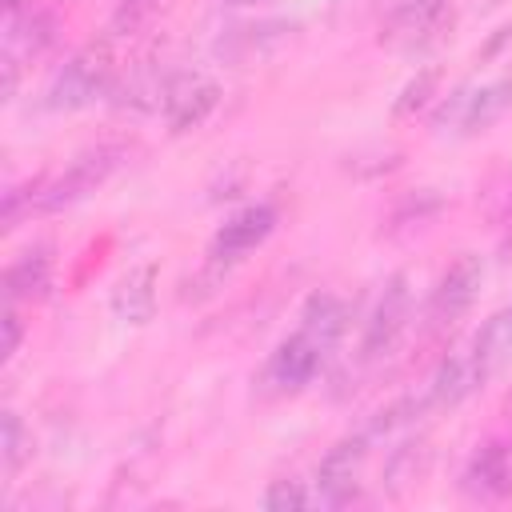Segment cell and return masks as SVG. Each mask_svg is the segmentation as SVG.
I'll list each match as a JSON object with an SVG mask.
<instances>
[{
	"instance_id": "10",
	"label": "cell",
	"mask_w": 512,
	"mask_h": 512,
	"mask_svg": "<svg viewBox=\"0 0 512 512\" xmlns=\"http://www.w3.org/2000/svg\"><path fill=\"white\" fill-rule=\"evenodd\" d=\"M488 376L480 372L476 356L464 352V356H444L440 368L432 372L428 380V408H456L460 400H468Z\"/></svg>"
},
{
	"instance_id": "23",
	"label": "cell",
	"mask_w": 512,
	"mask_h": 512,
	"mask_svg": "<svg viewBox=\"0 0 512 512\" xmlns=\"http://www.w3.org/2000/svg\"><path fill=\"white\" fill-rule=\"evenodd\" d=\"M0 324H4V344H0V356H4V360H12V356H16V348H20L24 324H20V316H16L12 308L4 312V320H0Z\"/></svg>"
},
{
	"instance_id": "24",
	"label": "cell",
	"mask_w": 512,
	"mask_h": 512,
	"mask_svg": "<svg viewBox=\"0 0 512 512\" xmlns=\"http://www.w3.org/2000/svg\"><path fill=\"white\" fill-rule=\"evenodd\" d=\"M400 12H448V0H396Z\"/></svg>"
},
{
	"instance_id": "1",
	"label": "cell",
	"mask_w": 512,
	"mask_h": 512,
	"mask_svg": "<svg viewBox=\"0 0 512 512\" xmlns=\"http://www.w3.org/2000/svg\"><path fill=\"white\" fill-rule=\"evenodd\" d=\"M112 44L108 40H88L84 48H76L68 56V64L52 76L48 84V108L56 112H76V108H88L92 100H100L112 84Z\"/></svg>"
},
{
	"instance_id": "5",
	"label": "cell",
	"mask_w": 512,
	"mask_h": 512,
	"mask_svg": "<svg viewBox=\"0 0 512 512\" xmlns=\"http://www.w3.org/2000/svg\"><path fill=\"white\" fill-rule=\"evenodd\" d=\"M368 432H356V436H344L336 440L324 460L316 464V488H320V500L324 504H348L356 496V484H360V472H364V460H368Z\"/></svg>"
},
{
	"instance_id": "20",
	"label": "cell",
	"mask_w": 512,
	"mask_h": 512,
	"mask_svg": "<svg viewBox=\"0 0 512 512\" xmlns=\"http://www.w3.org/2000/svg\"><path fill=\"white\" fill-rule=\"evenodd\" d=\"M264 508H272V512H300V508H308V488L300 484V480H272L268 484V492H264Z\"/></svg>"
},
{
	"instance_id": "12",
	"label": "cell",
	"mask_w": 512,
	"mask_h": 512,
	"mask_svg": "<svg viewBox=\"0 0 512 512\" xmlns=\"http://www.w3.org/2000/svg\"><path fill=\"white\" fill-rule=\"evenodd\" d=\"M508 104H512V80H496L476 92H460L452 104V120L460 132H484L508 112Z\"/></svg>"
},
{
	"instance_id": "16",
	"label": "cell",
	"mask_w": 512,
	"mask_h": 512,
	"mask_svg": "<svg viewBox=\"0 0 512 512\" xmlns=\"http://www.w3.org/2000/svg\"><path fill=\"white\" fill-rule=\"evenodd\" d=\"M56 36V20L48 12H8V32H4V56H40Z\"/></svg>"
},
{
	"instance_id": "4",
	"label": "cell",
	"mask_w": 512,
	"mask_h": 512,
	"mask_svg": "<svg viewBox=\"0 0 512 512\" xmlns=\"http://www.w3.org/2000/svg\"><path fill=\"white\" fill-rule=\"evenodd\" d=\"M480 284H484V260L476 252H460L440 284L432 288V300H428V328H452L480 296Z\"/></svg>"
},
{
	"instance_id": "18",
	"label": "cell",
	"mask_w": 512,
	"mask_h": 512,
	"mask_svg": "<svg viewBox=\"0 0 512 512\" xmlns=\"http://www.w3.org/2000/svg\"><path fill=\"white\" fill-rule=\"evenodd\" d=\"M28 460H32V432H28L24 420L8 408L4 420H0V464H4V472L12 476V472H20Z\"/></svg>"
},
{
	"instance_id": "21",
	"label": "cell",
	"mask_w": 512,
	"mask_h": 512,
	"mask_svg": "<svg viewBox=\"0 0 512 512\" xmlns=\"http://www.w3.org/2000/svg\"><path fill=\"white\" fill-rule=\"evenodd\" d=\"M432 88H436V72H420L416 80H408L404 92H400V100H396V116H412L416 108H424L428 96H432Z\"/></svg>"
},
{
	"instance_id": "15",
	"label": "cell",
	"mask_w": 512,
	"mask_h": 512,
	"mask_svg": "<svg viewBox=\"0 0 512 512\" xmlns=\"http://www.w3.org/2000/svg\"><path fill=\"white\" fill-rule=\"evenodd\" d=\"M472 356L480 364L484 376H496L500 368L512 364V304L492 312L484 320V328L476 332V344H472Z\"/></svg>"
},
{
	"instance_id": "7",
	"label": "cell",
	"mask_w": 512,
	"mask_h": 512,
	"mask_svg": "<svg viewBox=\"0 0 512 512\" xmlns=\"http://www.w3.org/2000/svg\"><path fill=\"white\" fill-rule=\"evenodd\" d=\"M464 492L472 500H508L512 496V444L484 440L464 468Z\"/></svg>"
},
{
	"instance_id": "9",
	"label": "cell",
	"mask_w": 512,
	"mask_h": 512,
	"mask_svg": "<svg viewBox=\"0 0 512 512\" xmlns=\"http://www.w3.org/2000/svg\"><path fill=\"white\" fill-rule=\"evenodd\" d=\"M272 228H276V212L268 204H252V208L236 212L212 236V260H240L244 252H252L256 244H264Z\"/></svg>"
},
{
	"instance_id": "8",
	"label": "cell",
	"mask_w": 512,
	"mask_h": 512,
	"mask_svg": "<svg viewBox=\"0 0 512 512\" xmlns=\"http://www.w3.org/2000/svg\"><path fill=\"white\" fill-rule=\"evenodd\" d=\"M320 360H324V348L304 336V332H292L276 344L272 360H268V380L280 388V392H300L304 384H312V376L320 372Z\"/></svg>"
},
{
	"instance_id": "25",
	"label": "cell",
	"mask_w": 512,
	"mask_h": 512,
	"mask_svg": "<svg viewBox=\"0 0 512 512\" xmlns=\"http://www.w3.org/2000/svg\"><path fill=\"white\" fill-rule=\"evenodd\" d=\"M20 4H24V0H4V8H8V12H20Z\"/></svg>"
},
{
	"instance_id": "19",
	"label": "cell",
	"mask_w": 512,
	"mask_h": 512,
	"mask_svg": "<svg viewBox=\"0 0 512 512\" xmlns=\"http://www.w3.org/2000/svg\"><path fill=\"white\" fill-rule=\"evenodd\" d=\"M424 464H428V448H424V444H404V448H396V456L388 460V472H384L388 488L400 492L404 484H416V476L424 472Z\"/></svg>"
},
{
	"instance_id": "13",
	"label": "cell",
	"mask_w": 512,
	"mask_h": 512,
	"mask_svg": "<svg viewBox=\"0 0 512 512\" xmlns=\"http://www.w3.org/2000/svg\"><path fill=\"white\" fill-rule=\"evenodd\" d=\"M300 332L312 336L324 352L336 348V340L348 332V304L336 292H312L300 312Z\"/></svg>"
},
{
	"instance_id": "3",
	"label": "cell",
	"mask_w": 512,
	"mask_h": 512,
	"mask_svg": "<svg viewBox=\"0 0 512 512\" xmlns=\"http://www.w3.org/2000/svg\"><path fill=\"white\" fill-rule=\"evenodd\" d=\"M408 284H412L408 272H396L380 288V296H376V304L368 312V324H364V344H360L364 360H376V356L392 352L396 340L404 336V328L412 320V288Z\"/></svg>"
},
{
	"instance_id": "6",
	"label": "cell",
	"mask_w": 512,
	"mask_h": 512,
	"mask_svg": "<svg viewBox=\"0 0 512 512\" xmlns=\"http://www.w3.org/2000/svg\"><path fill=\"white\" fill-rule=\"evenodd\" d=\"M220 104V84L208 80L204 72H180L168 80V92H164V120H168V132H192L200 128L212 108Z\"/></svg>"
},
{
	"instance_id": "11",
	"label": "cell",
	"mask_w": 512,
	"mask_h": 512,
	"mask_svg": "<svg viewBox=\"0 0 512 512\" xmlns=\"http://www.w3.org/2000/svg\"><path fill=\"white\" fill-rule=\"evenodd\" d=\"M112 312L124 324H148L156 312V264L128 268L112 288Z\"/></svg>"
},
{
	"instance_id": "17",
	"label": "cell",
	"mask_w": 512,
	"mask_h": 512,
	"mask_svg": "<svg viewBox=\"0 0 512 512\" xmlns=\"http://www.w3.org/2000/svg\"><path fill=\"white\" fill-rule=\"evenodd\" d=\"M164 92H168V80H164L152 64H136V68L124 76L116 104H120V108H132V112H144V108L164 104Z\"/></svg>"
},
{
	"instance_id": "26",
	"label": "cell",
	"mask_w": 512,
	"mask_h": 512,
	"mask_svg": "<svg viewBox=\"0 0 512 512\" xmlns=\"http://www.w3.org/2000/svg\"><path fill=\"white\" fill-rule=\"evenodd\" d=\"M228 4H264V0H228Z\"/></svg>"
},
{
	"instance_id": "2",
	"label": "cell",
	"mask_w": 512,
	"mask_h": 512,
	"mask_svg": "<svg viewBox=\"0 0 512 512\" xmlns=\"http://www.w3.org/2000/svg\"><path fill=\"white\" fill-rule=\"evenodd\" d=\"M124 156H128V148H124V144H100V148H92V152L76 156V160H72V168H68L64 176H56L52 184L36 188L32 208H36V212H60V208H68V204L84 200L88 192H96V188H100V184H104V180L124 164Z\"/></svg>"
},
{
	"instance_id": "14",
	"label": "cell",
	"mask_w": 512,
	"mask_h": 512,
	"mask_svg": "<svg viewBox=\"0 0 512 512\" xmlns=\"http://www.w3.org/2000/svg\"><path fill=\"white\" fill-rule=\"evenodd\" d=\"M52 288V256L48 248H28L20 252L8 272H4V292L8 300H40Z\"/></svg>"
},
{
	"instance_id": "22",
	"label": "cell",
	"mask_w": 512,
	"mask_h": 512,
	"mask_svg": "<svg viewBox=\"0 0 512 512\" xmlns=\"http://www.w3.org/2000/svg\"><path fill=\"white\" fill-rule=\"evenodd\" d=\"M156 8H160V0H120V8H116V32H136Z\"/></svg>"
}]
</instances>
